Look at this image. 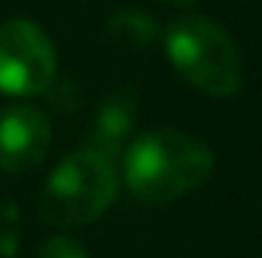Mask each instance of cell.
<instances>
[{
    "instance_id": "cell-1",
    "label": "cell",
    "mask_w": 262,
    "mask_h": 258,
    "mask_svg": "<svg viewBox=\"0 0 262 258\" xmlns=\"http://www.w3.org/2000/svg\"><path fill=\"white\" fill-rule=\"evenodd\" d=\"M125 186L143 203H174L213 173V152L183 131H149L125 152Z\"/></svg>"
},
{
    "instance_id": "cell-2",
    "label": "cell",
    "mask_w": 262,
    "mask_h": 258,
    "mask_svg": "<svg viewBox=\"0 0 262 258\" xmlns=\"http://www.w3.org/2000/svg\"><path fill=\"white\" fill-rule=\"evenodd\" d=\"M116 164L110 155L85 146L49 173L37 194V213L52 228H79L101 219L116 200Z\"/></svg>"
},
{
    "instance_id": "cell-3",
    "label": "cell",
    "mask_w": 262,
    "mask_h": 258,
    "mask_svg": "<svg viewBox=\"0 0 262 258\" xmlns=\"http://www.w3.org/2000/svg\"><path fill=\"white\" fill-rule=\"evenodd\" d=\"M165 55L171 67L207 97H232L241 91L244 73L235 40L207 15H180L165 31Z\"/></svg>"
},
{
    "instance_id": "cell-4",
    "label": "cell",
    "mask_w": 262,
    "mask_h": 258,
    "mask_svg": "<svg viewBox=\"0 0 262 258\" xmlns=\"http://www.w3.org/2000/svg\"><path fill=\"white\" fill-rule=\"evenodd\" d=\"M58 55L52 37L31 18H6L0 24V91L34 97L52 88Z\"/></svg>"
},
{
    "instance_id": "cell-5",
    "label": "cell",
    "mask_w": 262,
    "mask_h": 258,
    "mask_svg": "<svg viewBox=\"0 0 262 258\" xmlns=\"http://www.w3.org/2000/svg\"><path fill=\"white\" fill-rule=\"evenodd\" d=\"M49 146L52 125L37 107L15 104L0 113V170L28 173L46 161Z\"/></svg>"
},
{
    "instance_id": "cell-6",
    "label": "cell",
    "mask_w": 262,
    "mask_h": 258,
    "mask_svg": "<svg viewBox=\"0 0 262 258\" xmlns=\"http://www.w3.org/2000/svg\"><path fill=\"white\" fill-rule=\"evenodd\" d=\"M131 119H134V113H131V104H128V100H122V97L110 100V104L101 110L98 122H95V131H92V143H89V146L113 158V155L122 149L125 137H128Z\"/></svg>"
},
{
    "instance_id": "cell-7",
    "label": "cell",
    "mask_w": 262,
    "mask_h": 258,
    "mask_svg": "<svg viewBox=\"0 0 262 258\" xmlns=\"http://www.w3.org/2000/svg\"><path fill=\"white\" fill-rule=\"evenodd\" d=\"M107 31H110V40H116V43H122L128 49H140V46L156 40L159 28H156L152 15H146L140 9H122V12H116L110 18Z\"/></svg>"
},
{
    "instance_id": "cell-8",
    "label": "cell",
    "mask_w": 262,
    "mask_h": 258,
    "mask_svg": "<svg viewBox=\"0 0 262 258\" xmlns=\"http://www.w3.org/2000/svg\"><path fill=\"white\" fill-rule=\"evenodd\" d=\"M40 258H89L79 240L67 237V234H55L40 246Z\"/></svg>"
},
{
    "instance_id": "cell-9",
    "label": "cell",
    "mask_w": 262,
    "mask_h": 258,
    "mask_svg": "<svg viewBox=\"0 0 262 258\" xmlns=\"http://www.w3.org/2000/svg\"><path fill=\"white\" fill-rule=\"evenodd\" d=\"M171 6H189V3H195V0H168Z\"/></svg>"
}]
</instances>
